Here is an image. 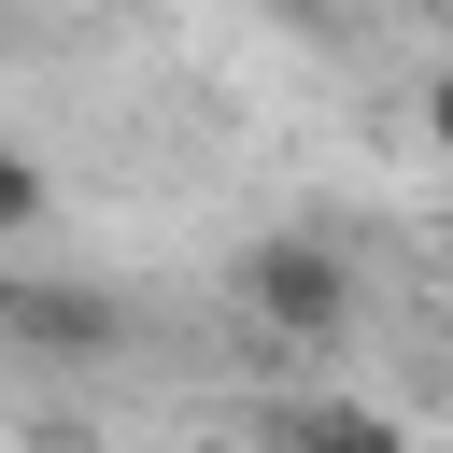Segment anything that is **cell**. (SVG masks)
Masks as SVG:
<instances>
[{"mask_svg": "<svg viewBox=\"0 0 453 453\" xmlns=\"http://www.w3.org/2000/svg\"><path fill=\"white\" fill-rule=\"evenodd\" d=\"M241 297H255L269 340H354V255L326 226H269L255 269H241Z\"/></svg>", "mask_w": 453, "mask_h": 453, "instance_id": "6da1fadb", "label": "cell"}, {"mask_svg": "<svg viewBox=\"0 0 453 453\" xmlns=\"http://www.w3.org/2000/svg\"><path fill=\"white\" fill-rule=\"evenodd\" d=\"M14 340H42V354H113V297H71V283H28V297H14Z\"/></svg>", "mask_w": 453, "mask_h": 453, "instance_id": "7a4b0ae2", "label": "cell"}, {"mask_svg": "<svg viewBox=\"0 0 453 453\" xmlns=\"http://www.w3.org/2000/svg\"><path fill=\"white\" fill-rule=\"evenodd\" d=\"M297 453H411L382 411H297Z\"/></svg>", "mask_w": 453, "mask_h": 453, "instance_id": "3957f363", "label": "cell"}, {"mask_svg": "<svg viewBox=\"0 0 453 453\" xmlns=\"http://www.w3.org/2000/svg\"><path fill=\"white\" fill-rule=\"evenodd\" d=\"M42 212H57V184H42V170L0 142V241H14V226H42Z\"/></svg>", "mask_w": 453, "mask_h": 453, "instance_id": "277c9868", "label": "cell"}, {"mask_svg": "<svg viewBox=\"0 0 453 453\" xmlns=\"http://www.w3.org/2000/svg\"><path fill=\"white\" fill-rule=\"evenodd\" d=\"M14 297H28V283H14V269H0V354H14Z\"/></svg>", "mask_w": 453, "mask_h": 453, "instance_id": "5b68a950", "label": "cell"}]
</instances>
